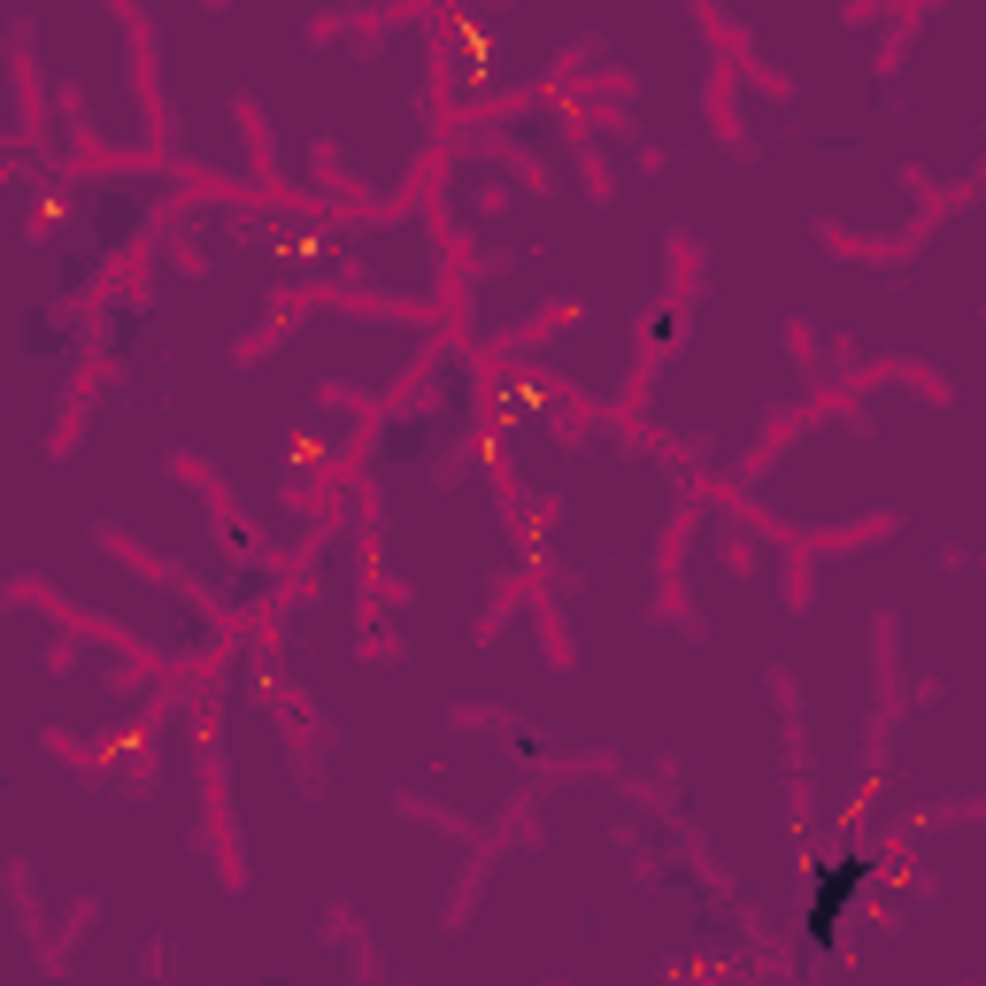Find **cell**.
Wrapping results in <instances>:
<instances>
[{
    "label": "cell",
    "instance_id": "cell-1",
    "mask_svg": "<svg viewBox=\"0 0 986 986\" xmlns=\"http://www.w3.org/2000/svg\"><path fill=\"white\" fill-rule=\"evenodd\" d=\"M856 878H863V863H848V871H840V878H833V886H825V902H817V925H810V933H817V940H825V933H833V918H840V894H848V886H856Z\"/></svg>",
    "mask_w": 986,
    "mask_h": 986
}]
</instances>
